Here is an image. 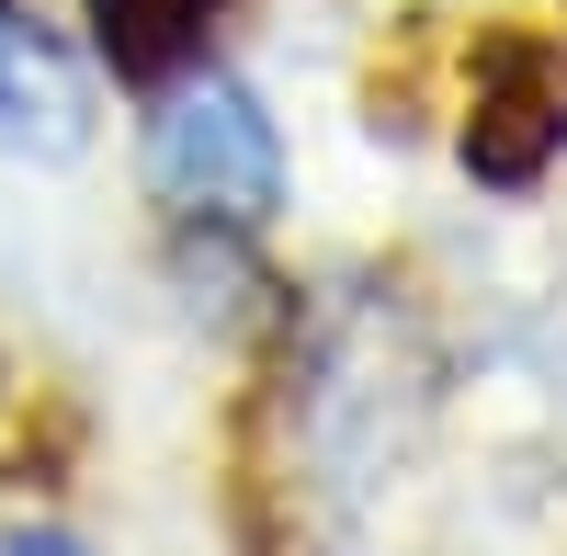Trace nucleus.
<instances>
[{
    "label": "nucleus",
    "mask_w": 567,
    "mask_h": 556,
    "mask_svg": "<svg viewBox=\"0 0 567 556\" xmlns=\"http://www.w3.org/2000/svg\"><path fill=\"white\" fill-rule=\"evenodd\" d=\"M148 194L182 227H272V205H284V136H272V114H261L250 80H227V69L159 80Z\"/></svg>",
    "instance_id": "1"
},
{
    "label": "nucleus",
    "mask_w": 567,
    "mask_h": 556,
    "mask_svg": "<svg viewBox=\"0 0 567 556\" xmlns=\"http://www.w3.org/2000/svg\"><path fill=\"white\" fill-rule=\"evenodd\" d=\"M567 148V69L545 45H499L488 80H477V125H465V171L499 182V194H523L545 182V159Z\"/></svg>",
    "instance_id": "2"
},
{
    "label": "nucleus",
    "mask_w": 567,
    "mask_h": 556,
    "mask_svg": "<svg viewBox=\"0 0 567 556\" xmlns=\"http://www.w3.org/2000/svg\"><path fill=\"white\" fill-rule=\"evenodd\" d=\"M205 12L216 0H91V45L114 58V80L136 91H159L205 58Z\"/></svg>",
    "instance_id": "4"
},
{
    "label": "nucleus",
    "mask_w": 567,
    "mask_h": 556,
    "mask_svg": "<svg viewBox=\"0 0 567 556\" xmlns=\"http://www.w3.org/2000/svg\"><path fill=\"white\" fill-rule=\"evenodd\" d=\"M0 556H91L80 534H45V523H23V534H0Z\"/></svg>",
    "instance_id": "5"
},
{
    "label": "nucleus",
    "mask_w": 567,
    "mask_h": 556,
    "mask_svg": "<svg viewBox=\"0 0 567 556\" xmlns=\"http://www.w3.org/2000/svg\"><path fill=\"white\" fill-rule=\"evenodd\" d=\"M0 136L23 159H80L91 148V80L34 12L0 0Z\"/></svg>",
    "instance_id": "3"
}]
</instances>
